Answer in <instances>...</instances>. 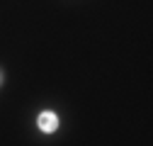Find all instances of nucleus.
Returning a JSON list of instances; mask_svg holds the SVG:
<instances>
[{
    "mask_svg": "<svg viewBox=\"0 0 153 146\" xmlns=\"http://www.w3.org/2000/svg\"><path fill=\"white\" fill-rule=\"evenodd\" d=\"M36 124H39V129H42V132L51 134V132H56V127H59V119H56L53 112H42L39 119H36Z\"/></svg>",
    "mask_w": 153,
    "mask_h": 146,
    "instance_id": "f257e3e1",
    "label": "nucleus"
}]
</instances>
